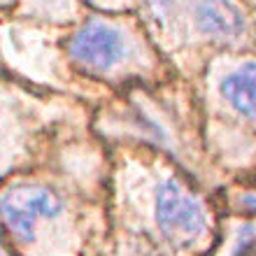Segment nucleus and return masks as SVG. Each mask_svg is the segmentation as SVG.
I'll return each instance as SVG.
<instances>
[{
	"mask_svg": "<svg viewBox=\"0 0 256 256\" xmlns=\"http://www.w3.org/2000/svg\"><path fill=\"white\" fill-rule=\"evenodd\" d=\"M144 24L130 12H96L74 24L66 56L80 72L98 80L135 77L158 63Z\"/></svg>",
	"mask_w": 256,
	"mask_h": 256,
	"instance_id": "obj_1",
	"label": "nucleus"
},
{
	"mask_svg": "<svg viewBox=\"0 0 256 256\" xmlns=\"http://www.w3.org/2000/svg\"><path fill=\"white\" fill-rule=\"evenodd\" d=\"M154 214L161 233L175 244H194L208 236V212L202 202L175 177L156 184Z\"/></svg>",
	"mask_w": 256,
	"mask_h": 256,
	"instance_id": "obj_2",
	"label": "nucleus"
},
{
	"mask_svg": "<svg viewBox=\"0 0 256 256\" xmlns=\"http://www.w3.org/2000/svg\"><path fill=\"white\" fill-rule=\"evenodd\" d=\"M250 33V16L238 0H189L184 35L216 47H236Z\"/></svg>",
	"mask_w": 256,
	"mask_h": 256,
	"instance_id": "obj_3",
	"label": "nucleus"
},
{
	"mask_svg": "<svg viewBox=\"0 0 256 256\" xmlns=\"http://www.w3.org/2000/svg\"><path fill=\"white\" fill-rule=\"evenodd\" d=\"M216 94L238 116L256 124V58H230L216 80Z\"/></svg>",
	"mask_w": 256,
	"mask_h": 256,
	"instance_id": "obj_4",
	"label": "nucleus"
},
{
	"mask_svg": "<svg viewBox=\"0 0 256 256\" xmlns=\"http://www.w3.org/2000/svg\"><path fill=\"white\" fill-rule=\"evenodd\" d=\"M0 198H5V200L28 210V212L35 214L38 219H40V216H44V219H56V216H61L63 210H66V200H63L52 186H47V184H33V182L12 184V186H7L5 194L0 196Z\"/></svg>",
	"mask_w": 256,
	"mask_h": 256,
	"instance_id": "obj_5",
	"label": "nucleus"
},
{
	"mask_svg": "<svg viewBox=\"0 0 256 256\" xmlns=\"http://www.w3.org/2000/svg\"><path fill=\"white\" fill-rule=\"evenodd\" d=\"M147 7V16L158 38L175 40L177 35H184V19L189 0H142Z\"/></svg>",
	"mask_w": 256,
	"mask_h": 256,
	"instance_id": "obj_6",
	"label": "nucleus"
},
{
	"mask_svg": "<svg viewBox=\"0 0 256 256\" xmlns=\"http://www.w3.org/2000/svg\"><path fill=\"white\" fill-rule=\"evenodd\" d=\"M21 14H30L35 19L70 24L77 16V0H16Z\"/></svg>",
	"mask_w": 256,
	"mask_h": 256,
	"instance_id": "obj_7",
	"label": "nucleus"
},
{
	"mask_svg": "<svg viewBox=\"0 0 256 256\" xmlns=\"http://www.w3.org/2000/svg\"><path fill=\"white\" fill-rule=\"evenodd\" d=\"M0 222L16 242H33L35 240L38 216L30 214L28 210L19 208V205H14V202L5 200V198H0Z\"/></svg>",
	"mask_w": 256,
	"mask_h": 256,
	"instance_id": "obj_8",
	"label": "nucleus"
},
{
	"mask_svg": "<svg viewBox=\"0 0 256 256\" xmlns=\"http://www.w3.org/2000/svg\"><path fill=\"white\" fill-rule=\"evenodd\" d=\"M233 256H256V224H244L238 230Z\"/></svg>",
	"mask_w": 256,
	"mask_h": 256,
	"instance_id": "obj_9",
	"label": "nucleus"
},
{
	"mask_svg": "<svg viewBox=\"0 0 256 256\" xmlns=\"http://www.w3.org/2000/svg\"><path fill=\"white\" fill-rule=\"evenodd\" d=\"M86 2L100 12H133L140 5V0H86Z\"/></svg>",
	"mask_w": 256,
	"mask_h": 256,
	"instance_id": "obj_10",
	"label": "nucleus"
},
{
	"mask_svg": "<svg viewBox=\"0 0 256 256\" xmlns=\"http://www.w3.org/2000/svg\"><path fill=\"white\" fill-rule=\"evenodd\" d=\"M240 205H242L250 214L256 216V191H247V194L240 196Z\"/></svg>",
	"mask_w": 256,
	"mask_h": 256,
	"instance_id": "obj_11",
	"label": "nucleus"
},
{
	"mask_svg": "<svg viewBox=\"0 0 256 256\" xmlns=\"http://www.w3.org/2000/svg\"><path fill=\"white\" fill-rule=\"evenodd\" d=\"M16 0H0V7H12Z\"/></svg>",
	"mask_w": 256,
	"mask_h": 256,
	"instance_id": "obj_12",
	"label": "nucleus"
},
{
	"mask_svg": "<svg viewBox=\"0 0 256 256\" xmlns=\"http://www.w3.org/2000/svg\"><path fill=\"white\" fill-rule=\"evenodd\" d=\"M0 256H2V254H0Z\"/></svg>",
	"mask_w": 256,
	"mask_h": 256,
	"instance_id": "obj_13",
	"label": "nucleus"
}]
</instances>
